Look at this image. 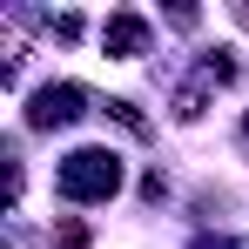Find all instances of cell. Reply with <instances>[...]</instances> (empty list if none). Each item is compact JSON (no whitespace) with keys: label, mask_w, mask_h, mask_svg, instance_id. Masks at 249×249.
<instances>
[{"label":"cell","mask_w":249,"mask_h":249,"mask_svg":"<svg viewBox=\"0 0 249 249\" xmlns=\"http://www.w3.org/2000/svg\"><path fill=\"white\" fill-rule=\"evenodd\" d=\"M54 189L68 196V202H108L115 189H122V155L115 148H74L61 175H54Z\"/></svg>","instance_id":"1"},{"label":"cell","mask_w":249,"mask_h":249,"mask_svg":"<svg viewBox=\"0 0 249 249\" xmlns=\"http://www.w3.org/2000/svg\"><path fill=\"white\" fill-rule=\"evenodd\" d=\"M81 108H88V88L47 81L41 94H34V108H27V122H34V128H68V122H81Z\"/></svg>","instance_id":"2"},{"label":"cell","mask_w":249,"mask_h":249,"mask_svg":"<svg viewBox=\"0 0 249 249\" xmlns=\"http://www.w3.org/2000/svg\"><path fill=\"white\" fill-rule=\"evenodd\" d=\"M101 47H108L115 61H135V54H148V20H142V14H115V20L101 27Z\"/></svg>","instance_id":"3"},{"label":"cell","mask_w":249,"mask_h":249,"mask_svg":"<svg viewBox=\"0 0 249 249\" xmlns=\"http://www.w3.org/2000/svg\"><path fill=\"white\" fill-rule=\"evenodd\" d=\"M196 249H249V243H196Z\"/></svg>","instance_id":"4"},{"label":"cell","mask_w":249,"mask_h":249,"mask_svg":"<svg viewBox=\"0 0 249 249\" xmlns=\"http://www.w3.org/2000/svg\"><path fill=\"white\" fill-rule=\"evenodd\" d=\"M243 148H249V115H243Z\"/></svg>","instance_id":"5"}]
</instances>
